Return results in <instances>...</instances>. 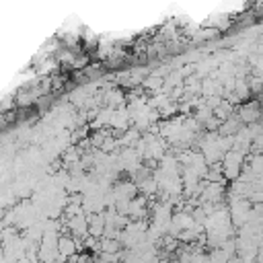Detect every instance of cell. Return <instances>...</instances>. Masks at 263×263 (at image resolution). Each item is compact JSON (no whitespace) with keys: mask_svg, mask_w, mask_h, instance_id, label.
<instances>
[{"mask_svg":"<svg viewBox=\"0 0 263 263\" xmlns=\"http://www.w3.org/2000/svg\"><path fill=\"white\" fill-rule=\"evenodd\" d=\"M58 253L62 255V257H72V255H76V242L72 240V238H60L58 240Z\"/></svg>","mask_w":263,"mask_h":263,"instance_id":"6da1fadb","label":"cell"},{"mask_svg":"<svg viewBox=\"0 0 263 263\" xmlns=\"http://www.w3.org/2000/svg\"><path fill=\"white\" fill-rule=\"evenodd\" d=\"M117 249H119V242H113V240L101 242V251H105V253H117Z\"/></svg>","mask_w":263,"mask_h":263,"instance_id":"7a4b0ae2","label":"cell"},{"mask_svg":"<svg viewBox=\"0 0 263 263\" xmlns=\"http://www.w3.org/2000/svg\"><path fill=\"white\" fill-rule=\"evenodd\" d=\"M255 263H263V249H257V259Z\"/></svg>","mask_w":263,"mask_h":263,"instance_id":"3957f363","label":"cell"}]
</instances>
